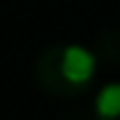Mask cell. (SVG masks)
<instances>
[{"label":"cell","mask_w":120,"mask_h":120,"mask_svg":"<svg viewBox=\"0 0 120 120\" xmlns=\"http://www.w3.org/2000/svg\"><path fill=\"white\" fill-rule=\"evenodd\" d=\"M96 67H99L96 53H91L83 45L64 43L40 53L38 64H35V75H38V83L51 96L67 99L83 94L94 83Z\"/></svg>","instance_id":"1"},{"label":"cell","mask_w":120,"mask_h":120,"mask_svg":"<svg viewBox=\"0 0 120 120\" xmlns=\"http://www.w3.org/2000/svg\"><path fill=\"white\" fill-rule=\"evenodd\" d=\"M94 112L104 120H120V83H109L96 94Z\"/></svg>","instance_id":"2"}]
</instances>
